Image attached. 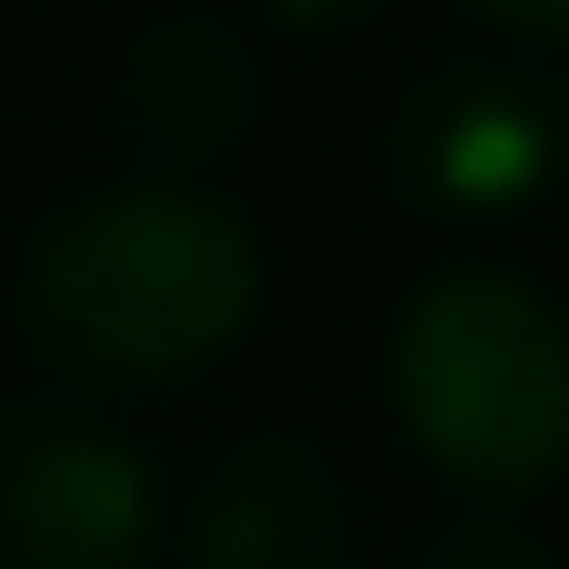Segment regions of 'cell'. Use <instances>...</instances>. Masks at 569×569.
I'll use <instances>...</instances> for the list:
<instances>
[{
	"mask_svg": "<svg viewBox=\"0 0 569 569\" xmlns=\"http://www.w3.org/2000/svg\"><path fill=\"white\" fill-rule=\"evenodd\" d=\"M260 230L200 180H110L20 260V340L80 390H170L230 360L260 320Z\"/></svg>",
	"mask_w": 569,
	"mask_h": 569,
	"instance_id": "obj_1",
	"label": "cell"
},
{
	"mask_svg": "<svg viewBox=\"0 0 569 569\" xmlns=\"http://www.w3.org/2000/svg\"><path fill=\"white\" fill-rule=\"evenodd\" d=\"M390 410L470 500H540L569 470V310L520 270L420 280L390 320Z\"/></svg>",
	"mask_w": 569,
	"mask_h": 569,
	"instance_id": "obj_2",
	"label": "cell"
},
{
	"mask_svg": "<svg viewBox=\"0 0 569 569\" xmlns=\"http://www.w3.org/2000/svg\"><path fill=\"white\" fill-rule=\"evenodd\" d=\"M390 170L440 220H520L569 170V90L530 60H450L400 100Z\"/></svg>",
	"mask_w": 569,
	"mask_h": 569,
	"instance_id": "obj_3",
	"label": "cell"
},
{
	"mask_svg": "<svg viewBox=\"0 0 569 569\" xmlns=\"http://www.w3.org/2000/svg\"><path fill=\"white\" fill-rule=\"evenodd\" d=\"M160 490L80 410H0V569H150Z\"/></svg>",
	"mask_w": 569,
	"mask_h": 569,
	"instance_id": "obj_4",
	"label": "cell"
},
{
	"mask_svg": "<svg viewBox=\"0 0 569 569\" xmlns=\"http://www.w3.org/2000/svg\"><path fill=\"white\" fill-rule=\"evenodd\" d=\"M190 569H350V500L300 440H240L190 500Z\"/></svg>",
	"mask_w": 569,
	"mask_h": 569,
	"instance_id": "obj_5",
	"label": "cell"
},
{
	"mask_svg": "<svg viewBox=\"0 0 569 569\" xmlns=\"http://www.w3.org/2000/svg\"><path fill=\"white\" fill-rule=\"evenodd\" d=\"M120 100H130V120H140L150 150L210 160V150H230V140L260 120L270 80H260L250 30H230V20H210V10H180V20H150V30L130 40Z\"/></svg>",
	"mask_w": 569,
	"mask_h": 569,
	"instance_id": "obj_6",
	"label": "cell"
},
{
	"mask_svg": "<svg viewBox=\"0 0 569 569\" xmlns=\"http://www.w3.org/2000/svg\"><path fill=\"white\" fill-rule=\"evenodd\" d=\"M430 569H550V550L520 530V520H450L440 540H430Z\"/></svg>",
	"mask_w": 569,
	"mask_h": 569,
	"instance_id": "obj_7",
	"label": "cell"
},
{
	"mask_svg": "<svg viewBox=\"0 0 569 569\" xmlns=\"http://www.w3.org/2000/svg\"><path fill=\"white\" fill-rule=\"evenodd\" d=\"M470 10L510 40H569V0H470Z\"/></svg>",
	"mask_w": 569,
	"mask_h": 569,
	"instance_id": "obj_8",
	"label": "cell"
},
{
	"mask_svg": "<svg viewBox=\"0 0 569 569\" xmlns=\"http://www.w3.org/2000/svg\"><path fill=\"white\" fill-rule=\"evenodd\" d=\"M260 10H270L280 30H350L370 0H260Z\"/></svg>",
	"mask_w": 569,
	"mask_h": 569,
	"instance_id": "obj_9",
	"label": "cell"
}]
</instances>
